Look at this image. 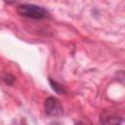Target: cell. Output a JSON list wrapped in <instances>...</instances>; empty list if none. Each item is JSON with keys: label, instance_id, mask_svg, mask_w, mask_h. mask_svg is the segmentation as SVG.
Wrapping results in <instances>:
<instances>
[{"label": "cell", "instance_id": "6da1fadb", "mask_svg": "<svg viewBox=\"0 0 125 125\" xmlns=\"http://www.w3.org/2000/svg\"><path fill=\"white\" fill-rule=\"evenodd\" d=\"M17 12L21 17L33 20H42L47 18L49 15L46 9L34 4H21L18 6Z\"/></svg>", "mask_w": 125, "mask_h": 125}, {"label": "cell", "instance_id": "7a4b0ae2", "mask_svg": "<svg viewBox=\"0 0 125 125\" xmlns=\"http://www.w3.org/2000/svg\"><path fill=\"white\" fill-rule=\"evenodd\" d=\"M44 108L46 114L52 117L61 116L63 113V108L61 102L55 97H49L45 100Z\"/></svg>", "mask_w": 125, "mask_h": 125}, {"label": "cell", "instance_id": "3957f363", "mask_svg": "<svg viewBox=\"0 0 125 125\" xmlns=\"http://www.w3.org/2000/svg\"><path fill=\"white\" fill-rule=\"evenodd\" d=\"M101 123L104 124H108V123H122L123 120L119 119V117L117 115H114L112 113H107V112H103L101 114V118H100Z\"/></svg>", "mask_w": 125, "mask_h": 125}, {"label": "cell", "instance_id": "5b68a950", "mask_svg": "<svg viewBox=\"0 0 125 125\" xmlns=\"http://www.w3.org/2000/svg\"><path fill=\"white\" fill-rule=\"evenodd\" d=\"M2 79H3V81H4L7 85H13L14 82H15V80H16L15 76H14L13 74H11V73H8V72H6V73L3 74Z\"/></svg>", "mask_w": 125, "mask_h": 125}, {"label": "cell", "instance_id": "8992f818", "mask_svg": "<svg viewBox=\"0 0 125 125\" xmlns=\"http://www.w3.org/2000/svg\"><path fill=\"white\" fill-rule=\"evenodd\" d=\"M3 1L8 3V4H14V3H17V2H19L21 0H3Z\"/></svg>", "mask_w": 125, "mask_h": 125}, {"label": "cell", "instance_id": "277c9868", "mask_svg": "<svg viewBox=\"0 0 125 125\" xmlns=\"http://www.w3.org/2000/svg\"><path fill=\"white\" fill-rule=\"evenodd\" d=\"M49 82H50V85L52 87V89L57 93V94H60V95H62V94H66V90L64 89V87L60 84L59 82H57L56 80H53L52 78H49Z\"/></svg>", "mask_w": 125, "mask_h": 125}]
</instances>
